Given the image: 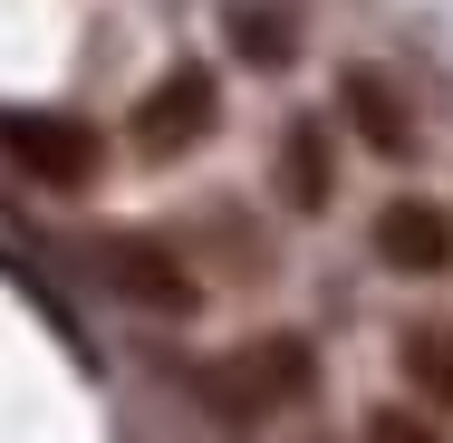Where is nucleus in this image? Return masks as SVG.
Returning <instances> with one entry per match:
<instances>
[{
	"instance_id": "nucleus-1",
	"label": "nucleus",
	"mask_w": 453,
	"mask_h": 443,
	"mask_svg": "<svg viewBox=\"0 0 453 443\" xmlns=\"http://www.w3.org/2000/svg\"><path fill=\"white\" fill-rule=\"evenodd\" d=\"M193 395L212 405V424L261 434L271 415H289V405H309V395H319V348H309L299 328H261V338L222 348L212 366H193Z\"/></svg>"
},
{
	"instance_id": "nucleus-2",
	"label": "nucleus",
	"mask_w": 453,
	"mask_h": 443,
	"mask_svg": "<svg viewBox=\"0 0 453 443\" xmlns=\"http://www.w3.org/2000/svg\"><path fill=\"white\" fill-rule=\"evenodd\" d=\"M212 126H222V78H212L203 58L165 68L155 88L135 96V116H126V135H135V155H145V164H183V155H203V145H212Z\"/></svg>"
},
{
	"instance_id": "nucleus-3",
	"label": "nucleus",
	"mask_w": 453,
	"mask_h": 443,
	"mask_svg": "<svg viewBox=\"0 0 453 443\" xmlns=\"http://www.w3.org/2000/svg\"><path fill=\"white\" fill-rule=\"evenodd\" d=\"M0 155L39 193H88L96 183V126L68 106H0Z\"/></svg>"
},
{
	"instance_id": "nucleus-4",
	"label": "nucleus",
	"mask_w": 453,
	"mask_h": 443,
	"mask_svg": "<svg viewBox=\"0 0 453 443\" xmlns=\"http://www.w3.org/2000/svg\"><path fill=\"white\" fill-rule=\"evenodd\" d=\"M96 279H106L126 309H145V318H193V309H203L193 261H183L174 241H155V232H96Z\"/></svg>"
},
{
	"instance_id": "nucleus-5",
	"label": "nucleus",
	"mask_w": 453,
	"mask_h": 443,
	"mask_svg": "<svg viewBox=\"0 0 453 443\" xmlns=\"http://www.w3.org/2000/svg\"><path fill=\"white\" fill-rule=\"evenodd\" d=\"M366 251H376V270H395V279H444L453 270V202H434V193H386L376 222H366Z\"/></svg>"
},
{
	"instance_id": "nucleus-6",
	"label": "nucleus",
	"mask_w": 453,
	"mask_h": 443,
	"mask_svg": "<svg viewBox=\"0 0 453 443\" xmlns=\"http://www.w3.org/2000/svg\"><path fill=\"white\" fill-rule=\"evenodd\" d=\"M338 116H348V135L376 164H415L425 155V126H415V106H405V88L386 68H338Z\"/></svg>"
},
{
	"instance_id": "nucleus-7",
	"label": "nucleus",
	"mask_w": 453,
	"mask_h": 443,
	"mask_svg": "<svg viewBox=\"0 0 453 443\" xmlns=\"http://www.w3.org/2000/svg\"><path fill=\"white\" fill-rule=\"evenodd\" d=\"M271 183H280V202H289V212H328V202H338V155H328V126H319V116L280 126Z\"/></svg>"
},
{
	"instance_id": "nucleus-8",
	"label": "nucleus",
	"mask_w": 453,
	"mask_h": 443,
	"mask_svg": "<svg viewBox=\"0 0 453 443\" xmlns=\"http://www.w3.org/2000/svg\"><path fill=\"white\" fill-rule=\"evenodd\" d=\"M395 376L425 415H453V318H405L395 328Z\"/></svg>"
},
{
	"instance_id": "nucleus-9",
	"label": "nucleus",
	"mask_w": 453,
	"mask_h": 443,
	"mask_svg": "<svg viewBox=\"0 0 453 443\" xmlns=\"http://www.w3.org/2000/svg\"><path fill=\"white\" fill-rule=\"evenodd\" d=\"M222 39H232V58L261 68V78H280V68L299 58V29H289L280 10H261V0H222Z\"/></svg>"
},
{
	"instance_id": "nucleus-10",
	"label": "nucleus",
	"mask_w": 453,
	"mask_h": 443,
	"mask_svg": "<svg viewBox=\"0 0 453 443\" xmlns=\"http://www.w3.org/2000/svg\"><path fill=\"white\" fill-rule=\"evenodd\" d=\"M357 443H453V424H444V415H425V405L405 395V405H366Z\"/></svg>"
}]
</instances>
